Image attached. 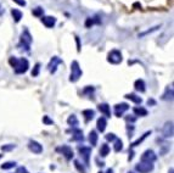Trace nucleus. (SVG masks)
Instances as JSON below:
<instances>
[{
	"mask_svg": "<svg viewBox=\"0 0 174 173\" xmlns=\"http://www.w3.org/2000/svg\"><path fill=\"white\" fill-rule=\"evenodd\" d=\"M9 62H10V65L12 66L15 73H17V75L26 73V72L28 71V68H29V62H28V60L24 59V57L17 59V57L12 56V57H10Z\"/></svg>",
	"mask_w": 174,
	"mask_h": 173,
	"instance_id": "nucleus-1",
	"label": "nucleus"
},
{
	"mask_svg": "<svg viewBox=\"0 0 174 173\" xmlns=\"http://www.w3.org/2000/svg\"><path fill=\"white\" fill-rule=\"evenodd\" d=\"M83 72H82V68L78 64V61H72L71 64V76H70V82L72 83H76L81 77H82Z\"/></svg>",
	"mask_w": 174,
	"mask_h": 173,
	"instance_id": "nucleus-2",
	"label": "nucleus"
},
{
	"mask_svg": "<svg viewBox=\"0 0 174 173\" xmlns=\"http://www.w3.org/2000/svg\"><path fill=\"white\" fill-rule=\"evenodd\" d=\"M107 61L112 65H118L123 61V57H122V53L119 50H111L107 55Z\"/></svg>",
	"mask_w": 174,
	"mask_h": 173,
	"instance_id": "nucleus-3",
	"label": "nucleus"
},
{
	"mask_svg": "<svg viewBox=\"0 0 174 173\" xmlns=\"http://www.w3.org/2000/svg\"><path fill=\"white\" fill-rule=\"evenodd\" d=\"M31 43H32V35H31V33L28 32V29H23V32L21 34V44L18 46L23 45L24 49L28 51L29 46H31Z\"/></svg>",
	"mask_w": 174,
	"mask_h": 173,
	"instance_id": "nucleus-4",
	"label": "nucleus"
},
{
	"mask_svg": "<svg viewBox=\"0 0 174 173\" xmlns=\"http://www.w3.org/2000/svg\"><path fill=\"white\" fill-rule=\"evenodd\" d=\"M57 151H60V153L65 156V159H66L67 161L72 160V159H73V156H74L72 148H71V146H68V145H62V146L57 148Z\"/></svg>",
	"mask_w": 174,
	"mask_h": 173,
	"instance_id": "nucleus-5",
	"label": "nucleus"
},
{
	"mask_svg": "<svg viewBox=\"0 0 174 173\" xmlns=\"http://www.w3.org/2000/svg\"><path fill=\"white\" fill-rule=\"evenodd\" d=\"M157 160V155L155 154L154 150H146L143 155H141V162H150L154 164Z\"/></svg>",
	"mask_w": 174,
	"mask_h": 173,
	"instance_id": "nucleus-6",
	"label": "nucleus"
},
{
	"mask_svg": "<svg viewBox=\"0 0 174 173\" xmlns=\"http://www.w3.org/2000/svg\"><path fill=\"white\" fill-rule=\"evenodd\" d=\"M135 170L140 173H150L154 171V164L150 162H140L135 166Z\"/></svg>",
	"mask_w": 174,
	"mask_h": 173,
	"instance_id": "nucleus-7",
	"label": "nucleus"
},
{
	"mask_svg": "<svg viewBox=\"0 0 174 173\" xmlns=\"http://www.w3.org/2000/svg\"><path fill=\"white\" fill-rule=\"evenodd\" d=\"M78 151H79V154H81V156H82V159L84 160V162H85V165H89V160H90V155H91V148H89V146H78Z\"/></svg>",
	"mask_w": 174,
	"mask_h": 173,
	"instance_id": "nucleus-8",
	"label": "nucleus"
},
{
	"mask_svg": "<svg viewBox=\"0 0 174 173\" xmlns=\"http://www.w3.org/2000/svg\"><path fill=\"white\" fill-rule=\"evenodd\" d=\"M61 64H63V62H62V60H61L60 57H57V56H54V57L50 60L49 65H48V70H49V72H50L51 75H54V73L56 72V70H57V66H59V65H61Z\"/></svg>",
	"mask_w": 174,
	"mask_h": 173,
	"instance_id": "nucleus-9",
	"label": "nucleus"
},
{
	"mask_svg": "<svg viewBox=\"0 0 174 173\" xmlns=\"http://www.w3.org/2000/svg\"><path fill=\"white\" fill-rule=\"evenodd\" d=\"M128 110H129V105H128L127 102H121V104L114 105V115H116L117 117L123 116V113H124L125 111H128Z\"/></svg>",
	"mask_w": 174,
	"mask_h": 173,
	"instance_id": "nucleus-10",
	"label": "nucleus"
},
{
	"mask_svg": "<svg viewBox=\"0 0 174 173\" xmlns=\"http://www.w3.org/2000/svg\"><path fill=\"white\" fill-rule=\"evenodd\" d=\"M28 149L34 154H42L43 153V146L35 140H31L28 143Z\"/></svg>",
	"mask_w": 174,
	"mask_h": 173,
	"instance_id": "nucleus-11",
	"label": "nucleus"
},
{
	"mask_svg": "<svg viewBox=\"0 0 174 173\" xmlns=\"http://www.w3.org/2000/svg\"><path fill=\"white\" fill-rule=\"evenodd\" d=\"M42 22L46 28H53L56 24V18L53 16H42Z\"/></svg>",
	"mask_w": 174,
	"mask_h": 173,
	"instance_id": "nucleus-12",
	"label": "nucleus"
},
{
	"mask_svg": "<svg viewBox=\"0 0 174 173\" xmlns=\"http://www.w3.org/2000/svg\"><path fill=\"white\" fill-rule=\"evenodd\" d=\"M162 133H163L165 138H172L173 137V122H167L163 126Z\"/></svg>",
	"mask_w": 174,
	"mask_h": 173,
	"instance_id": "nucleus-13",
	"label": "nucleus"
},
{
	"mask_svg": "<svg viewBox=\"0 0 174 173\" xmlns=\"http://www.w3.org/2000/svg\"><path fill=\"white\" fill-rule=\"evenodd\" d=\"M97 109H99V111H100L101 113H103L106 117H111V109H110V105H108V104L102 102V104H100V105L97 106Z\"/></svg>",
	"mask_w": 174,
	"mask_h": 173,
	"instance_id": "nucleus-14",
	"label": "nucleus"
},
{
	"mask_svg": "<svg viewBox=\"0 0 174 173\" xmlns=\"http://www.w3.org/2000/svg\"><path fill=\"white\" fill-rule=\"evenodd\" d=\"M106 126H107V121H106V117H100L96 122V127H97V131L103 133L105 129H106Z\"/></svg>",
	"mask_w": 174,
	"mask_h": 173,
	"instance_id": "nucleus-15",
	"label": "nucleus"
},
{
	"mask_svg": "<svg viewBox=\"0 0 174 173\" xmlns=\"http://www.w3.org/2000/svg\"><path fill=\"white\" fill-rule=\"evenodd\" d=\"M134 88H135L136 91L145 93V90H146V84H145V82H144L143 79H136V81L134 82Z\"/></svg>",
	"mask_w": 174,
	"mask_h": 173,
	"instance_id": "nucleus-16",
	"label": "nucleus"
},
{
	"mask_svg": "<svg viewBox=\"0 0 174 173\" xmlns=\"http://www.w3.org/2000/svg\"><path fill=\"white\" fill-rule=\"evenodd\" d=\"M72 134H73L72 140H74V142H83V140H84L83 132H82L81 129H73V131H72Z\"/></svg>",
	"mask_w": 174,
	"mask_h": 173,
	"instance_id": "nucleus-17",
	"label": "nucleus"
},
{
	"mask_svg": "<svg viewBox=\"0 0 174 173\" xmlns=\"http://www.w3.org/2000/svg\"><path fill=\"white\" fill-rule=\"evenodd\" d=\"M133 111H134V113H135V116H141V117H145V116H147V110L145 109V107H143V106H135L134 109H133Z\"/></svg>",
	"mask_w": 174,
	"mask_h": 173,
	"instance_id": "nucleus-18",
	"label": "nucleus"
},
{
	"mask_svg": "<svg viewBox=\"0 0 174 173\" xmlns=\"http://www.w3.org/2000/svg\"><path fill=\"white\" fill-rule=\"evenodd\" d=\"M162 99L166 100V101H172L173 100V88H167L166 89V93L162 95Z\"/></svg>",
	"mask_w": 174,
	"mask_h": 173,
	"instance_id": "nucleus-19",
	"label": "nucleus"
},
{
	"mask_svg": "<svg viewBox=\"0 0 174 173\" xmlns=\"http://www.w3.org/2000/svg\"><path fill=\"white\" fill-rule=\"evenodd\" d=\"M125 98H127V99H129L130 101L135 102V104H141V102H143V99H141L140 96H138L136 94H133V93H130V94H125Z\"/></svg>",
	"mask_w": 174,
	"mask_h": 173,
	"instance_id": "nucleus-20",
	"label": "nucleus"
},
{
	"mask_svg": "<svg viewBox=\"0 0 174 173\" xmlns=\"http://www.w3.org/2000/svg\"><path fill=\"white\" fill-rule=\"evenodd\" d=\"M97 133L95 132V131H91L90 133H89V143L91 144V146H95L96 144H97Z\"/></svg>",
	"mask_w": 174,
	"mask_h": 173,
	"instance_id": "nucleus-21",
	"label": "nucleus"
},
{
	"mask_svg": "<svg viewBox=\"0 0 174 173\" xmlns=\"http://www.w3.org/2000/svg\"><path fill=\"white\" fill-rule=\"evenodd\" d=\"M82 115L84 116L85 121L89 122V121H91V120L94 118V116H95V111H94V110H84V111L82 112Z\"/></svg>",
	"mask_w": 174,
	"mask_h": 173,
	"instance_id": "nucleus-22",
	"label": "nucleus"
},
{
	"mask_svg": "<svg viewBox=\"0 0 174 173\" xmlns=\"http://www.w3.org/2000/svg\"><path fill=\"white\" fill-rule=\"evenodd\" d=\"M67 123H68L71 127H73V128H76V127L79 124L78 118H77V116H76V115H71V116L68 117V120H67Z\"/></svg>",
	"mask_w": 174,
	"mask_h": 173,
	"instance_id": "nucleus-23",
	"label": "nucleus"
},
{
	"mask_svg": "<svg viewBox=\"0 0 174 173\" xmlns=\"http://www.w3.org/2000/svg\"><path fill=\"white\" fill-rule=\"evenodd\" d=\"M11 15H12L15 22H20L21 18H22V12H21L20 10H17V9H12V10H11Z\"/></svg>",
	"mask_w": 174,
	"mask_h": 173,
	"instance_id": "nucleus-24",
	"label": "nucleus"
},
{
	"mask_svg": "<svg viewBox=\"0 0 174 173\" xmlns=\"http://www.w3.org/2000/svg\"><path fill=\"white\" fill-rule=\"evenodd\" d=\"M113 142H114V144H113V150H114L116 153H119V151L123 149V143H122V140L118 139V138H116Z\"/></svg>",
	"mask_w": 174,
	"mask_h": 173,
	"instance_id": "nucleus-25",
	"label": "nucleus"
},
{
	"mask_svg": "<svg viewBox=\"0 0 174 173\" xmlns=\"http://www.w3.org/2000/svg\"><path fill=\"white\" fill-rule=\"evenodd\" d=\"M150 134H151V131H150V132H146L145 134H143V137H141V138H139L136 142H134V143L130 145V148H135V146H138L139 144H141V143H143V142H144V140L147 138V135H150Z\"/></svg>",
	"mask_w": 174,
	"mask_h": 173,
	"instance_id": "nucleus-26",
	"label": "nucleus"
},
{
	"mask_svg": "<svg viewBox=\"0 0 174 173\" xmlns=\"http://www.w3.org/2000/svg\"><path fill=\"white\" fill-rule=\"evenodd\" d=\"M110 153V146L107 144H102L101 145V149H100V156L101 157H106Z\"/></svg>",
	"mask_w": 174,
	"mask_h": 173,
	"instance_id": "nucleus-27",
	"label": "nucleus"
},
{
	"mask_svg": "<svg viewBox=\"0 0 174 173\" xmlns=\"http://www.w3.org/2000/svg\"><path fill=\"white\" fill-rule=\"evenodd\" d=\"M15 166H16L15 161H9V162H5L4 165H1V170H10V168H13Z\"/></svg>",
	"mask_w": 174,
	"mask_h": 173,
	"instance_id": "nucleus-28",
	"label": "nucleus"
},
{
	"mask_svg": "<svg viewBox=\"0 0 174 173\" xmlns=\"http://www.w3.org/2000/svg\"><path fill=\"white\" fill-rule=\"evenodd\" d=\"M32 13H33L34 16H37V17H42L43 13H44V10H43L42 7H35V9H33Z\"/></svg>",
	"mask_w": 174,
	"mask_h": 173,
	"instance_id": "nucleus-29",
	"label": "nucleus"
},
{
	"mask_svg": "<svg viewBox=\"0 0 174 173\" xmlns=\"http://www.w3.org/2000/svg\"><path fill=\"white\" fill-rule=\"evenodd\" d=\"M95 23H99L95 18H91V17H89V18H87V21H85V27L87 28H90L92 24H95Z\"/></svg>",
	"mask_w": 174,
	"mask_h": 173,
	"instance_id": "nucleus-30",
	"label": "nucleus"
},
{
	"mask_svg": "<svg viewBox=\"0 0 174 173\" xmlns=\"http://www.w3.org/2000/svg\"><path fill=\"white\" fill-rule=\"evenodd\" d=\"M74 166H76V168H77L81 173H85V168H84V166H82V165H81V162H79L78 160H76V161H74Z\"/></svg>",
	"mask_w": 174,
	"mask_h": 173,
	"instance_id": "nucleus-31",
	"label": "nucleus"
},
{
	"mask_svg": "<svg viewBox=\"0 0 174 173\" xmlns=\"http://www.w3.org/2000/svg\"><path fill=\"white\" fill-rule=\"evenodd\" d=\"M124 120H125L128 123H129V122H130V123H134V122L136 121V116H135V115H128V116L124 117Z\"/></svg>",
	"mask_w": 174,
	"mask_h": 173,
	"instance_id": "nucleus-32",
	"label": "nucleus"
},
{
	"mask_svg": "<svg viewBox=\"0 0 174 173\" xmlns=\"http://www.w3.org/2000/svg\"><path fill=\"white\" fill-rule=\"evenodd\" d=\"M39 70H40V64H37L34 66V70L32 71V77H37L39 75Z\"/></svg>",
	"mask_w": 174,
	"mask_h": 173,
	"instance_id": "nucleus-33",
	"label": "nucleus"
},
{
	"mask_svg": "<svg viewBox=\"0 0 174 173\" xmlns=\"http://www.w3.org/2000/svg\"><path fill=\"white\" fill-rule=\"evenodd\" d=\"M12 149H15V144H7V145H2L1 146L2 151H11Z\"/></svg>",
	"mask_w": 174,
	"mask_h": 173,
	"instance_id": "nucleus-34",
	"label": "nucleus"
},
{
	"mask_svg": "<svg viewBox=\"0 0 174 173\" xmlns=\"http://www.w3.org/2000/svg\"><path fill=\"white\" fill-rule=\"evenodd\" d=\"M105 138H106V140H108V142H113L117 137H116L113 133H108V134H106V135H105Z\"/></svg>",
	"mask_w": 174,
	"mask_h": 173,
	"instance_id": "nucleus-35",
	"label": "nucleus"
},
{
	"mask_svg": "<svg viewBox=\"0 0 174 173\" xmlns=\"http://www.w3.org/2000/svg\"><path fill=\"white\" fill-rule=\"evenodd\" d=\"M43 122H44V123H46V124H53V123H54V122H53V120H50L48 116H44Z\"/></svg>",
	"mask_w": 174,
	"mask_h": 173,
	"instance_id": "nucleus-36",
	"label": "nucleus"
},
{
	"mask_svg": "<svg viewBox=\"0 0 174 173\" xmlns=\"http://www.w3.org/2000/svg\"><path fill=\"white\" fill-rule=\"evenodd\" d=\"M16 4H18L20 6H26V0H13Z\"/></svg>",
	"mask_w": 174,
	"mask_h": 173,
	"instance_id": "nucleus-37",
	"label": "nucleus"
},
{
	"mask_svg": "<svg viewBox=\"0 0 174 173\" xmlns=\"http://www.w3.org/2000/svg\"><path fill=\"white\" fill-rule=\"evenodd\" d=\"M20 173H29V172H28L24 167H21V168H20Z\"/></svg>",
	"mask_w": 174,
	"mask_h": 173,
	"instance_id": "nucleus-38",
	"label": "nucleus"
},
{
	"mask_svg": "<svg viewBox=\"0 0 174 173\" xmlns=\"http://www.w3.org/2000/svg\"><path fill=\"white\" fill-rule=\"evenodd\" d=\"M147 104H149V105H155V100H152V99H149Z\"/></svg>",
	"mask_w": 174,
	"mask_h": 173,
	"instance_id": "nucleus-39",
	"label": "nucleus"
},
{
	"mask_svg": "<svg viewBox=\"0 0 174 173\" xmlns=\"http://www.w3.org/2000/svg\"><path fill=\"white\" fill-rule=\"evenodd\" d=\"M106 173H113V170H112V168H108V170H107V172Z\"/></svg>",
	"mask_w": 174,
	"mask_h": 173,
	"instance_id": "nucleus-40",
	"label": "nucleus"
},
{
	"mask_svg": "<svg viewBox=\"0 0 174 173\" xmlns=\"http://www.w3.org/2000/svg\"><path fill=\"white\" fill-rule=\"evenodd\" d=\"M168 173H174V170H173V168H171V170H169V172H168Z\"/></svg>",
	"mask_w": 174,
	"mask_h": 173,
	"instance_id": "nucleus-41",
	"label": "nucleus"
},
{
	"mask_svg": "<svg viewBox=\"0 0 174 173\" xmlns=\"http://www.w3.org/2000/svg\"><path fill=\"white\" fill-rule=\"evenodd\" d=\"M1 156H2V155H0V159H1Z\"/></svg>",
	"mask_w": 174,
	"mask_h": 173,
	"instance_id": "nucleus-42",
	"label": "nucleus"
},
{
	"mask_svg": "<svg viewBox=\"0 0 174 173\" xmlns=\"http://www.w3.org/2000/svg\"><path fill=\"white\" fill-rule=\"evenodd\" d=\"M128 173H134V172H128Z\"/></svg>",
	"mask_w": 174,
	"mask_h": 173,
	"instance_id": "nucleus-43",
	"label": "nucleus"
}]
</instances>
